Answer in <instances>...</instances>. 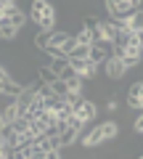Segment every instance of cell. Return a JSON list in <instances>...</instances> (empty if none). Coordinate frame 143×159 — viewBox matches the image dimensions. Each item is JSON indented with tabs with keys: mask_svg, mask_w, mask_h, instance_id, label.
Segmentation results:
<instances>
[{
	"mask_svg": "<svg viewBox=\"0 0 143 159\" xmlns=\"http://www.w3.org/2000/svg\"><path fill=\"white\" fill-rule=\"evenodd\" d=\"M29 16H32V21L37 24L40 29H53V21H56V11H53V6L48 3V0H32V8H29Z\"/></svg>",
	"mask_w": 143,
	"mask_h": 159,
	"instance_id": "cell-1",
	"label": "cell"
},
{
	"mask_svg": "<svg viewBox=\"0 0 143 159\" xmlns=\"http://www.w3.org/2000/svg\"><path fill=\"white\" fill-rule=\"evenodd\" d=\"M117 133H119V127H117L114 122H103V125L93 127V130L82 138V146L93 148V146H98V143H106V141H111V138H117Z\"/></svg>",
	"mask_w": 143,
	"mask_h": 159,
	"instance_id": "cell-2",
	"label": "cell"
},
{
	"mask_svg": "<svg viewBox=\"0 0 143 159\" xmlns=\"http://www.w3.org/2000/svg\"><path fill=\"white\" fill-rule=\"evenodd\" d=\"M82 125H85V122H80L77 117H69V119H66V125H64L61 133H58V143H61V148H64V146H72V143L77 141Z\"/></svg>",
	"mask_w": 143,
	"mask_h": 159,
	"instance_id": "cell-3",
	"label": "cell"
},
{
	"mask_svg": "<svg viewBox=\"0 0 143 159\" xmlns=\"http://www.w3.org/2000/svg\"><path fill=\"white\" fill-rule=\"evenodd\" d=\"M96 114H98L96 103H93L90 98H85V96L77 103H72V117H77L80 122H90V119H96Z\"/></svg>",
	"mask_w": 143,
	"mask_h": 159,
	"instance_id": "cell-4",
	"label": "cell"
},
{
	"mask_svg": "<svg viewBox=\"0 0 143 159\" xmlns=\"http://www.w3.org/2000/svg\"><path fill=\"white\" fill-rule=\"evenodd\" d=\"M106 8H109L111 19H125V16H130L132 11H141V8H132L127 0H106Z\"/></svg>",
	"mask_w": 143,
	"mask_h": 159,
	"instance_id": "cell-5",
	"label": "cell"
},
{
	"mask_svg": "<svg viewBox=\"0 0 143 159\" xmlns=\"http://www.w3.org/2000/svg\"><path fill=\"white\" fill-rule=\"evenodd\" d=\"M58 80H64V82H66V88H69L72 93H80V90H82V77H80L72 66H69V64L58 72Z\"/></svg>",
	"mask_w": 143,
	"mask_h": 159,
	"instance_id": "cell-6",
	"label": "cell"
},
{
	"mask_svg": "<svg viewBox=\"0 0 143 159\" xmlns=\"http://www.w3.org/2000/svg\"><path fill=\"white\" fill-rule=\"evenodd\" d=\"M69 66L74 69L77 74H80L82 80H87V77H96V72H98V66L93 61H87V58H69Z\"/></svg>",
	"mask_w": 143,
	"mask_h": 159,
	"instance_id": "cell-7",
	"label": "cell"
},
{
	"mask_svg": "<svg viewBox=\"0 0 143 159\" xmlns=\"http://www.w3.org/2000/svg\"><path fill=\"white\" fill-rule=\"evenodd\" d=\"M103 64H106V74H109V80H119L122 74L127 72L125 64H122V58H117V56H109Z\"/></svg>",
	"mask_w": 143,
	"mask_h": 159,
	"instance_id": "cell-8",
	"label": "cell"
},
{
	"mask_svg": "<svg viewBox=\"0 0 143 159\" xmlns=\"http://www.w3.org/2000/svg\"><path fill=\"white\" fill-rule=\"evenodd\" d=\"M127 103H130V109H135V111L143 109V82H141V80L130 88V93H127Z\"/></svg>",
	"mask_w": 143,
	"mask_h": 159,
	"instance_id": "cell-9",
	"label": "cell"
},
{
	"mask_svg": "<svg viewBox=\"0 0 143 159\" xmlns=\"http://www.w3.org/2000/svg\"><path fill=\"white\" fill-rule=\"evenodd\" d=\"M122 27H125L127 32L143 34V16H141V11H132L130 16H125V19H122Z\"/></svg>",
	"mask_w": 143,
	"mask_h": 159,
	"instance_id": "cell-10",
	"label": "cell"
},
{
	"mask_svg": "<svg viewBox=\"0 0 143 159\" xmlns=\"http://www.w3.org/2000/svg\"><path fill=\"white\" fill-rule=\"evenodd\" d=\"M69 37H72V34H69V32H64V29H51V32H48V45H56V48H61Z\"/></svg>",
	"mask_w": 143,
	"mask_h": 159,
	"instance_id": "cell-11",
	"label": "cell"
},
{
	"mask_svg": "<svg viewBox=\"0 0 143 159\" xmlns=\"http://www.w3.org/2000/svg\"><path fill=\"white\" fill-rule=\"evenodd\" d=\"M21 90H24V85H19V82H13L11 77L0 82V93H6V96H13V98H16L19 93H21Z\"/></svg>",
	"mask_w": 143,
	"mask_h": 159,
	"instance_id": "cell-12",
	"label": "cell"
},
{
	"mask_svg": "<svg viewBox=\"0 0 143 159\" xmlns=\"http://www.w3.org/2000/svg\"><path fill=\"white\" fill-rule=\"evenodd\" d=\"M106 58H109V56H106V53H103L101 48H96V45H90V48H87V61H93L96 66H98L101 61H106Z\"/></svg>",
	"mask_w": 143,
	"mask_h": 159,
	"instance_id": "cell-13",
	"label": "cell"
},
{
	"mask_svg": "<svg viewBox=\"0 0 143 159\" xmlns=\"http://www.w3.org/2000/svg\"><path fill=\"white\" fill-rule=\"evenodd\" d=\"M48 88H51V90L53 93H56V96L58 98H64V96H66V93H69V88H66V82H64V80H53V82H51V85H48Z\"/></svg>",
	"mask_w": 143,
	"mask_h": 159,
	"instance_id": "cell-14",
	"label": "cell"
},
{
	"mask_svg": "<svg viewBox=\"0 0 143 159\" xmlns=\"http://www.w3.org/2000/svg\"><path fill=\"white\" fill-rule=\"evenodd\" d=\"M87 48L90 45H74L72 51L66 53V58H87Z\"/></svg>",
	"mask_w": 143,
	"mask_h": 159,
	"instance_id": "cell-15",
	"label": "cell"
},
{
	"mask_svg": "<svg viewBox=\"0 0 143 159\" xmlns=\"http://www.w3.org/2000/svg\"><path fill=\"white\" fill-rule=\"evenodd\" d=\"M66 64H69V58H53V61H51V72L58 77V72H61V69L66 66Z\"/></svg>",
	"mask_w": 143,
	"mask_h": 159,
	"instance_id": "cell-16",
	"label": "cell"
},
{
	"mask_svg": "<svg viewBox=\"0 0 143 159\" xmlns=\"http://www.w3.org/2000/svg\"><path fill=\"white\" fill-rule=\"evenodd\" d=\"M48 32H51V29H48ZM48 32L42 29V32L37 34V40H34V45L40 48V51H45V48H48Z\"/></svg>",
	"mask_w": 143,
	"mask_h": 159,
	"instance_id": "cell-17",
	"label": "cell"
},
{
	"mask_svg": "<svg viewBox=\"0 0 143 159\" xmlns=\"http://www.w3.org/2000/svg\"><path fill=\"white\" fill-rule=\"evenodd\" d=\"M40 77H42V82H45V85H51L53 80H56V74H53L48 66H42V69H40Z\"/></svg>",
	"mask_w": 143,
	"mask_h": 159,
	"instance_id": "cell-18",
	"label": "cell"
},
{
	"mask_svg": "<svg viewBox=\"0 0 143 159\" xmlns=\"http://www.w3.org/2000/svg\"><path fill=\"white\" fill-rule=\"evenodd\" d=\"M132 130H135V133H141V130H143V119H141V117L132 122Z\"/></svg>",
	"mask_w": 143,
	"mask_h": 159,
	"instance_id": "cell-19",
	"label": "cell"
},
{
	"mask_svg": "<svg viewBox=\"0 0 143 159\" xmlns=\"http://www.w3.org/2000/svg\"><path fill=\"white\" fill-rule=\"evenodd\" d=\"M3 80H8V72H6L3 66H0V82H3Z\"/></svg>",
	"mask_w": 143,
	"mask_h": 159,
	"instance_id": "cell-20",
	"label": "cell"
},
{
	"mask_svg": "<svg viewBox=\"0 0 143 159\" xmlns=\"http://www.w3.org/2000/svg\"><path fill=\"white\" fill-rule=\"evenodd\" d=\"M127 3H130L132 8H141V0H127Z\"/></svg>",
	"mask_w": 143,
	"mask_h": 159,
	"instance_id": "cell-21",
	"label": "cell"
},
{
	"mask_svg": "<svg viewBox=\"0 0 143 159\" xmlns=\"http://www.w3.org/2000/svg\"><path fill=\"white\" fill-rule=\"evenodd\" d=\"M0 3H8V6H13V3H16V0H0Z\"/></svg>",
	"mask_w": 143,
	"mask_h": 159,
	"instance_id": "cell-22",
	"label": "cell"
},
{
	"mask_svg": "<svg viewBox=\"0 0 143 159\" xmlns=\"http://www.w3.org/2000/svg\"><path fill=\"white\" fill-rule=\"evenodd\" d=\"M3 125H6V122H3V114H0V127H3Z\"/></svg>",
	"mask_w": 143,
	"mask_h": 159,
	"instance_id": "cell-23",
	"label": "cell"
},
{
	"mask_svg": "<svg viewBox=\"0 0 143 159\" xmlns=\"http://www.w3.org/2000/svg\"><path fill=\"white\" fill-rule=\"evenodd\" d=\"M138 159H141V157H138Z\"/></svg>",
	"mask_w": 143,
	"mask_h": 159,
	"instance_id": "cell-24",
	"label": "cell"
}]
</instances>
